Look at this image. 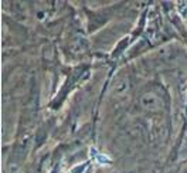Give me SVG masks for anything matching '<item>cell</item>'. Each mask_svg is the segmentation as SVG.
Listing matches in <instances>:
<instances>
[{
	"mask_svg": "<svg viewBox=\"0 0 187 173\" xmlns=\"http://www.w3.org/2000/svg\"><path fill=\"white\" fill-rule=\"evenodd\" d=\"M91 152L94 153V158L99 162V163H109L111 162V159L108 158V156H105V155H99V153H96L95 152V149H91Z\"/></svg>",
	"mask_w": 187,
	"mask_h": 173,
	"instance_id": "6da1fadb",
	"label": "cell"
}]
</instances>
